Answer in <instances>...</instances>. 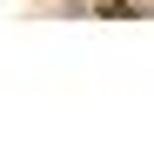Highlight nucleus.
Here are the masks:
<instances>
[{"instance_id": "f257e3e1", "label": "nucleus", "mask_w": 154, "mask_h": 147, "mask_svg": "<svg viewBox=\"0 0 154 147\" xmlns=\"http://www.w3.org/2000/svg\"><path fill=\"white\" fill-rule=\"evenodd\" d=\"M127 14H141L134 0H100V20H127Z\"/></svg>"}]
</instances>
